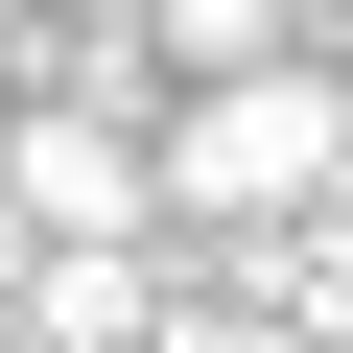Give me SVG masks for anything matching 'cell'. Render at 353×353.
Returning <instances> with one entry per match:
<instances>
[{
    "mask_svg": "<svg viewBox=\"0 0 353 353\" xmlns=\"http://www.w3.org/2000/svg\"><path fill=\"white\" fill-rule=\"evenodd\" d=\"M330 189H353V71H330V48L189 71V118H165V212L259 236V212H330Z\"/></svg>",
    "mask_w": 353,
    "mask_h": 353,
    "instance_id": "6da1fadb",
    "label": "cell"
},
{
    "mask_svg": "<svg viewBox=\"0 0 353 353\" xmlns=\"http://www.w3.org/2000/svg\"><path fill=\"white\" fill-rule=\"evenodd\" d=\"M0 189H24V236H141V212H165V141H118V118H0Z\"/></svg>",
    "mask_w": 353,
    "mask_h": 353,
    "instance_id": "7a4b0ae2",
    "label": "cell"
},
{
    "mask_svg": "<svg viewBox=\"0 0 353 353\" xmlns=\"http://www.w3.org/2000/svg\"><path fill=\"white\" fill-rule=\"evenodd\" d=\"M24 353H165V283H141V236H24Z\"/></svg>",
    "mask_w": 353,
    "mask_h": 353,
    "instance_id": "3957f363",
    "label": "cell"
},
{
    "mask_svg": "<svg viewBox=\"0 0 353 353\" xmlns=\"http://www.w3.org/2000/svg\"><path fill=\"white\" fill-rule=\"evenodd\" d=\"M165 24V71H259V48H306V0H141Z\"/></svg>",
    "mask_w": 353,
    "mask_h": 353,
    "instance_id": "277c9868",
    "label": "cell"
},
{
    "mask_svg": "<svg viewBox=\"0 0 353 353\" xmlns=\"http://www.w3.org/2000/svg\"><path fill=\"white\" fill-rule=\"evenodd\" d=\"M165 353H330V330H283V283H212V306H165Z\"/></svg>",
    "mask_w": 353,
    "mask_h": 353,
    "instance_id": "5b68a950",
    "label": "cell"
},
{
    "mask_svg": "<svg viewBox=\"0 0 353 353\" xmlns=\"http://www.w3.org/2000/svg\"><path fill=\"white\" fill-rule=\"evenodd\" d=\"M71 24H141V0H71Z\"/></svg>",
    "mask_w": 353,
    "mask_h": 353,
    "instance_id": "8992f818",
    "label": "cell"
},
{
    "mask_svg": "<svg viewBox=\"0 0 353 353\" xmlns=\"http://www.w3.org/2000/svg\"><path fill=\"white\" fill-rule=\"evenodd\" d=\"M330 353H353V330H330Z\"/></svg>",
    "mask_w": 353,
    "mask_h": 353,
    "instance_id": "52a82bcc",
    "label": "cell"
}]
</instances>
